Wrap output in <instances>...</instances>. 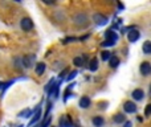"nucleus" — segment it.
Segmentation results:
<instances>
[{
	"label": "nucleus",
	"instance_id": "f257e3e1",
	"mask_svg": "<svg viewBox=\"0 0 151 127\" xmlns=\"http://www.w3.org/2000/svg\"><path fill=\"white\" fill-rule=\"evenodd\" d=\"M72 21L76 27H80V28H84L89 24V17L88 15L84 13V12H78V13H74L72 17Z\"/></svg>",
	"mask_w": 151,
	"mask_h": 127
},
{
	"label": "nucleus",
	"instance_id": "f03ea898",
	"mask_svg": "<svg viewBox=\"0 0 151 127\" xmlns=\"http://www.w3.org/2000/svg\"><path fill=\"white\" fill-rule=\"evenodd\" d=\"M34 61H36V56L34 54H27L21 58V65L25 69H31L33 66Z\"/></svg>",
	"mask_w": 151,
	"mask_h": 127
},
{
	"label": "nucleus",
	"instance_id": "7ed1b4c3",
	"mask_svg": "<svg viewBox=\"0 0 151 127\" xmlns=\"http://www.w3.org/2000/svg\"><path fill=\"white\" fill-rule=\"evenodd\" d=\"M20 27L24 32H29L33 29V21L29 17H23L20 20Z\"/></svg>",
	"mask_w": 151,
	"mask_h": 127
},
{
	"label": "nucleus",
	"instance_id": "20e7f679",
	"mask_svg": "<svg viewBox=\"0 0 151 127\" xmlns=\"http://www.w3.org/2000/svg\"><path fill=\"white\" fill-rule=\"evenodd\" d=\"M139 72H141V74L143 77H147L151 74V64L148 61H144L141 64V66H139Z\"/></svg>",
	"mask_w": 151,
	"mask_h": 127
},
{
	"label": "nucleus",
	"instance_id": "39448f33",
	"mask_svg": "<svg viewBox=\"0 0 151 127\" xmlns=\"http://www.w3.org/2000/svg\"><path fill=\"white\" fill-rule=\"evenodd\" d=\"M123 110H125V113H127V114H135L138 110V107L134 102L127 101V102H125V105H123Z\"/></svg>",
	"mask_w": 151,
	"mask_h": 127
},
{
	"label": "nucleus",
	"instance_id": "423d86ee",
	"mask_svg": "<svg viewBox=\"0 0 151 127\" xmlns=\"http://www.w3.org/2000/svg\"><path fill=\"white\" fill-rule=\"evenodd\" d=\"M93 21L97 25H105L107 23V17L102 13H94L93 15Z\"/></svg>",
	"mask_w": 151,
	"mask_h": 127
},
{
	"label": "nucleus",
	"instance_id": "0eeeda50",
	"mask_svg": "<svg viewBox=\"0 0 151 127\" xmlns=\"http://www.w3.org/2000/svg\"><path fill=\"white\" fill-rule=\"evenodd\" d=\"M139 37H141V32L137 31V29H131V31L127 33V38H129V41H130V42L138 41Z\"/></svg>",
	"mask_w": 151,
	"mask_h": 127
},
{
	"label": "nucleus",
	"instance_id": "6e6552de",
	"mask_svg": "<svg viewBox=\"0 0 151 127\" xmlns=\"http://www.w3.org/2000/svg\"><path fill=\"white\" fill-rule=\"evenodd\" d=\"M131 97H133L134 101H142L144 98V91L142 89H135V90H133Z\"/></svg>",
	"mask_w": 151,
	"mask_h": 127
},
{
	"label": "nucleus",
	"instance_id": "1a4fd4ad",
	"mask_svg": "<svg viewBox=\"0 0 151 127\" xmlns=\"http://www.w3.org/2000/svg\"><path fill=\"white\" fill-rule=\"evenodd\" d=\"M85 60H86V56H78V57H74L73 58V64H74L77 68H81V66L85 65Z\"/></svg>",
	"mask_w": 151,
	"mask_h": 127
},
{
	"label": "nucleus",
	"instance_id": "9d476101",
	"mask_svg": "<svg viewBox=\"0 0 151 127\" xmlns=\"http://www.w3.org/2000/svg\"><path fill=\"white\" fill-rule=\"evenodd\" d=\"M90 103H92V101H90L89 97H81V99H80V107L81 109H88V107H90Z\"/></svg>",
	"mask_w": 151,
	"mask_h": 127
},
{
	"label": "nucleus",
	"instance_id": "9b49d317",
	"mask_svg": "<svg viewBox=\"0 0 151 127\" xmlns=\"http://www.w3.org/2000/svg\"><path fill=\"white\" fill-rule=\"evenodd\" d=\"M45 69H47V65H45L44 62H38L37 65H36V68H34V72H36L37 76H42L45 72Z\"/></svg>",
	"mask_w": 151,
	"mask_h": 127
},
{
	"label": "nucleus",
	"instance_id": "f8f14e48",
	"mask_svg": "<svg viewBox=\"0 0 151 127\" xmlns=\"http://www.w3.org/2000/svg\"><path fill=\"white\" fill-rule=\"evenodd\" d=\"M65 17H66V15L62 9H59L55 12V19H56V21H59V23H62V21L65 20Z\"/></svg>",
	"mask_w": 151,
	"mask_h": 127
},
{
	"label": "nucleus",
	"instance_id": "ddd939ff",
	"mask_svg": "<svg viewBox=\"0 0 151 127\" xmlns=\"http://www.w3.org/2000/svg\"><path fill=\"white\" fill-rule=\"evenodd\" d=\"M60 126L61 127H72V120L69 118V115H65L60 119Z\"/></svg>",
	"mask_w": 151,
	"mask_h": 127
},
{
	"label": "nucleus",
	"instance_id": "4468645a",
	"mask_svg": "<svg viewBox=\"0 0 151 127\" xmlns=\"http://www.w3.org/2000/svg\"><path fill=\"white\" fill-rule=\"evenodd\" d=\"M88 68H89L90 72H96L97 69H98V58H92L89 62V65H88Z\"/></svg>",
	"mask_w": 151,
	"mask_h": 127
},
{
	"label": "nucleus",
	"instance_id": "2eb2a0df",
	"mask_svg": "<svg viewBox=\"0 0 151 127\" xmlns=\"http://www.w3.org/2000/svg\"><path fill=\"white\" fill-rule=\"evenodd\" d=\"M40 117H41V109H40V107H37V109H36V114H34V117L31 119V122H29V124H28V126H33V124L36 123L38 119H40Z\"/></svg>",
	"mask_w": 151,
	"mask_h": 127
},
{
	"label": "nucleus",
	"instance_id": "dca6fc26",
	"mask_svg": "<svg viewBox=\"0 0 151 127\" xmlns=\"http://www.w3.org/2000/svg\"><path fill=\"white\" fill-rule=\"evenodd\" d=\"M119 64H121V61L117 56H111V57L109 58V65L111 66V68H117Z\"/></svg>",
	"mask_w": 151,
	"mask_h": 127
},
{
	"label": "nucleus",
	"instance_id": "f3484780",
	"mask_svg": "<svg viewBox=\"0 0 151 127\" xmlns=\"http://www.w3.org/2000/svg\"><path fill=\"white\" fill-rule=\"evenodd\" d=\"M92 122H93V124H94V127H102L103 123H105V119H103L102 117H94Z\"/></svg>",
	"mask_w": 151,
	"mask_h": 127
},
{
	"label": "nucleus",
	"instance_id": "a211bd4d",
	"mask_svg": "<svg viewBox=\"0 0 151 127\" xmlns=\"http://www.w3.org/2000/svg\"><path fill=\"white\" fill-rule=\"evenodd\" d=\"M117 38H118V34L115 33V32H113V31H107L106 32V40L115 42L117 41Z\"/></svg>",
	"mask_w": 151,
	"mask_h": 127
},
{
	"label": "nucleus",
	"instance_id": "6ab92c4d",
	"mask_svg": "<svg viewBox=\"0 0 151 127\" xmlns=\"http://www.w3.org/2000/svg\"><path fill=\"white\" fill-rule=\"evenodd\" d=\"M142 50H143L144 54H151V41H144L143 46H142Z\"/></svg>",
	"mask_w": 151,
	"mask_h": 127
},
{
	"label": "nucleus",
	"instance_id": "aec40b11",
	"mask_svg": "<svg viewBox=\"0 0 151 127\" xmlns=\"http://www.w3.org/2000/svg\"><path fill=\"white\" fill-rule=\"evenodd\" d=\"M113 120L115 123H123L126 120V117H125V114H115L113 117Z\"/></svg>",
	"mask_w": 151,
	"mask_h": 127
},
{
	"label": "nucleus",
	"instance_id": "412c9836",
	"mask_svg": "<svg viewBox=\"0 0 151 127\" xmlns=\"http://www.w3.org/2000/svg\"><path fill=\"white\" fill-rule=\"evenodd\" d=\"M13 65H15V68L17 69V70H21V69H23V65H21V58L20 57H16V58L13 60Z\"/></svg>",
	"mask_w": 151,
	"mask_h": 127
},
{
	"label": "nucleus",
	"instance_id": "4be33fe9",
	"mask_svg": "<svg viewBox=\"0 0 151 127\" xmlns=\"http://www.w3.org/2000/svg\"><path fill=\"white\" fill-rule=\"evenodd\" d=\"M31 114H32V111L29 110V109H27V110H23L21 113H19V117L20 118H28Z\"/></svg>",
	"mask_w": 151,
	"mask_h": 127
},
{
	"label": "nucleus",
	"instance_id": "5701e85b",
	"mask_svg": "<svg viewBox=\"0 0 151 127\" xmlns=\"http://www.w3.org/2000/svg\"><path fill=\"white\" fill-rule=\"evenodd\" d=\"M111 57V54H110L109 50H103L102 54H101V58L103 60V61H109V58Z\"/></svg>",
	"mask_w": 151,
	"mask_h": 127
},
{
	"label": "nucleus",
	"instance_id": "b1692460",
	"mask_svg": "<svg viewBox=\"0 0 151 127\" xmlns=\"http://www.w3.org/2000/svg\"><path fill=\"white\" fill-rule=\"evenodd\" d=\"M77 74H78V73H77V70H73V72H70V74L66 77V81H70V79H73L76 76H77Z\"/></svg>",
	"mask_w": 151,
	"mask_h": 127
},
{
	"label": "nucleus",
	"instance_id": "393cba45",
	"mask_svg": "<svg viewBox=\"0 0 151 127\" xmlns=\"http://www.w3.org/2000/svg\"><path fill=\"white\" fill-rule=\"evenodd\" d=\"M150 114H151V105H147L146 106V109H144V117H150Z\"/></svg>",
	"mask_w": 151,
	"mask_h": 127
},
{
	"label": "nucleus",
	"instance_id": "a878e982",
	"mask_svg": "<svg viewBox=\"0 0 151 127\" xmlns=\"http://www.w3.org/2000/svg\"><path fill=\"white\" fill-rule=\"evenodd\" d=\"M113 45H115V42L109 41V40H105V41L102 42V46H113Z\"/></svg>",
	"mask_w": 151,
	"mask_h": 127
},
{
	"label": "nucleus",
	"instance_id": "bb28decb",
	"mask_svg": "<svg viewBox=\"0 0 151 127\" xmlns=\"http://www.w3.org/2000/svg\"><path fill=\"white\" fill-rule=\"evenodd\" d=\"M53 83H55V79H51V81L48 82V85L45 86V90H47V91H49V90L52 89V86H53Z\"/></svg>",
	"mask_w": 151,
	"mask_h": 127
},
{
	"label": "nucleus",
	"instance_id": "cd10ccee",
	"mask_svg": "<svg viewBox=\"0 0 151 127\" xmlns=\"http://www.w3.org/2000/svg\"><path fill=\"white\" fill-rule=\"evenodd\" d=\"M76 40H77L76 37H68V38L64 40V44H66V42H69V41H76Z\"/></svg>",
	"mask_w": 151,
	"mask_h": 127
},
{
	"label": "nucleus",
	"instance_id": "c85d7f7f",
	"mask_svg": "<svg viewBox=\"0 0 151 127\" xmlns=\"http://www.w3.org/2000/svg\"><path fill=\"white\" fill-rule=\"evenodd\" d=\"M68 72H69V69H68V68H66V69H65V70H64V72H62V73H61V74H60V77H61V78H62V77L65 76V74H66V73H68Z\"/></svg>",
	"mask_w": 151,
	"mask_h": 127
},
{
	"label": "nucleus",
	"instance_id": "c756f323",
	"mask_svg": "<svg viewBox=\"0 0 151 127\" xmlns=\"http://www.w3.org/2000/svg\"><path fill=\"white\" fill-rule=\"evenodd\" d=\"M125 127H133V123H131V122H129V120H127L126 123H125Z\"/></svg>",
	"mask_w": 151,
	"mask_h": 127
},
{
	"label": "nucleus",
	"instance_id": "7c9ffc66",
	"mask_svg": "<svg viewBox=\"0 0 151 127\" xmlns=\"http://www.w3.org/2000/svg\"><path fill=\"white\" fill-rule=\"evenodd\" d=\"M17 127H24V126H21V124H20V126H17Z\"/></svg>",
	"mask_w": 151,
	"mask_h": 127
}]
</instances>
